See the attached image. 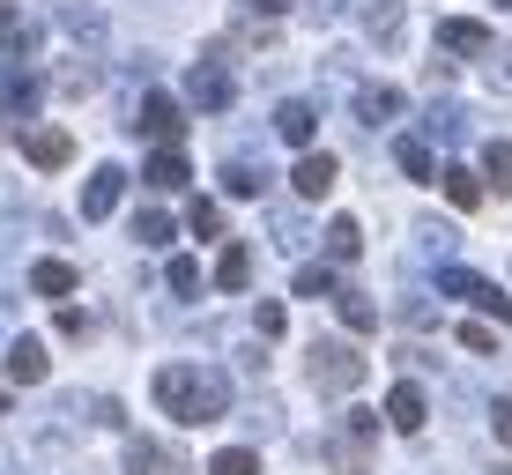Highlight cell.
I'll return each instance as SVG.
<instances>
[{
  "label": "cell",
  "instance_id": "obj_1",
  "mask_svg": "<svg viewBox=\"0 0 512 475\" xmlns=\"http://www.w3.org/2000/svg\"><path fill=\"white\" fill-rule=\"evenodd\" d=\"M156 409H164L171 424H186V431L216 424V416L231 409V372H216V364H164V372H156Z\"/></svg>",
  "mask_w": 512,
  "mask_h": 475
},
{
  "label": "cell",
  "instance_id": "obj_2",
  "mask_svg": "<svg viewBox=\"0 0 512 475\" xmlns=\"http://www.w3.org/2000/svg\"><path fill=\"white\" fill-rule=\"evenodd\" d=\"M364 372H372V364L357 357V342H334V334H327V342H312V349H305V379L320 386L327 401H357Z\"/></svg>",
  "mask_w": 512,
  "mask_h": 475
},
{
  "label": "cell",
  "instance_id": "obj_3",
  "mask_svg": "<svg viewBox=\"0 0 512 475\" xmlns=\"http://www.w3.org/2000/svg\"><path fill=\"white\" fill-rule=\"evenodd\" d=\"M372 438H379V416L349 401V416H342L334 438H327V468H334V475H372Z\"/></svg>",
  "mask_w": 512,
  "mask_h": 475
},
{
  "label": "cell",
  "instance_id": "obj_4",
  "mask_svg": "<svg viewBox=\"0 0 512 475\" xmlns=\"http://www.w3.org/2000/svg\"><path fill=\"white\" fill-rule=\"evenodd\" d=\"M438 290H446V297H461V305H475V312H490V320H498V327H512V297H505L498 283H490V275L446 268V275H438Z\"/></svg>",
  "mask_w": 512,
  "mask_h": 475
},
{
  "label": "cell",
  "instance_id": "obj_5",
  "mask_svg": "<svg viewBox=\"0 0 512 475\" xmlns=\"http://www.w3.org/2000/svg\"><path fill=\"white\" fill-rule=\"evenodd\" d=\"M186 104H193V112H231V104H238V75H231L223 60H193Z\"/></svg>",
  "mask_w": 512,
  "mask_h": 475
},
{
  "label": "cell",
  "instance_id": "obj_6",
  "mask_svg": "<svg viewBox=\"0 0 512 475\" xmlns=\"http://www.w3.org/2000/svg\"><path fill=\"white\" fill-rule=\"evenodd\" d=\"M141 134H149L156 149H179V134H186V104L171 97V90H149L141 97V119H134Z\"/></svg>",
  "mask_w": 512,
  "mask_h": 475
},
{
  "label": "cell",
  "instance_id": "obj_7",
  "mask_svg": "<svg viewBox=\"0 0 512 475\" xmlns=\"http://www.w3.org/2000/svg\"><path fill=\"white\" fill-rule=\"evenodd\" d=\"M23 156L38 171H67V164H75V134H67V127H30L23 134Z\"/></svg>",
  "mask_w": 512,
  "mask_h": 475
},
{
  "label": "cell",
  "instance_id": "obj_8",
  "mask_svg": "<svg viewBox=\"0 0 512 475\" xmlns=\"http://www.w3.org/2000/svg\"><path fill=\"white\" fill-rule=\"evenodd\" d=\"M357 15H364V30H372V45H386V52H394L401 30H409V23H401L409 0H357Z\"/></svg>",
  "mask_w": 512,
  "mask_h": 475
},
{
  "label": "cell",
  "instance_id": "obj_9",
  "mask_svg": "<svg viewBox=\"0 0 512 475\" xmlns=\"http://www.w3.org/2000/svg\"><path fill=\"white\" fill-rule=\"evenodd\" d=\"M52 372V349L38 342V334H15V342H8V379L15 386H38Z\"/></svg>",
  "mask_w": 512,
  "mask_h": 475
},
{
  "label": "cell",
  "instance_id": "obj_10",
  "mask_svg": "<svg viewBox=\"0 0 512 475\" xmlns=\"http://www.w3.org/2000/svg\"><path fill=\"white\" fill-rule=\"evenodd\" d=\"M275 15H282L275 0H245V8L231 15V38H238V45H253V52H260V45H275Z\"/></svg>",
  "mask_w": 512,
  "mask_h": 475
},
{
  "label": "cell",
  "instance_id": "obj_11",
  "mask_svg": "<svg viewBox=\"0 0 512 475\" xmlns=\"http://www.w3.org/2000/svg\"><path fill=\"white\" fill-rule=\"evenodd\" d=\"M127 475H186V461L164 438H127Z\"/></svg>",
  "mask_w": 512,
  "mask_h": 475
},
{
  "label": "cell",
  "instance_id": "obj_12",
  "mask_svg": "<svg viewBox=\"0 0 512 475\" xmlns=\"http://www.w3.org/2000/svg\"><path fill=\"white\" fill-rule=\"evenodd\" d=\"M223 193H231V201H260V193H268V164L223 149Z\"/></svg>",
  "mask_w": 512,
  "mask_h": 475
},
{
  "label": "cell",
  "instance_id": "obj_13",
  "mask_svg": "<svg viewBox=\"0 0 512 475\" xmlns=\"http://www.w3.org/2000/svg\"><path fill=\"white\" fill-rule=\"evenodd\" d=\"M290 186H297V201H327V193H334V156L305 149V156H297V171H290Z\"/></svg>",
  "mask_w": 512,
  "mask_h": 475
},
{
  "label": "cell",
  "instance_id": "obj_14",
  "mask_svg": "<svg viewBox=\"0 0 512 475\" xmlns=\"http://www.w3.org/2000/svg\"><path fill=\"white\" fill-rule=\"evenodd\" d=\"M119 193H127V171H119V164H104L97 179L82 186V216H90V223H104V216L119 208Z\"/></svg>",
  "mask_w": 512,
  "mask_h": 475
},
{
  "label": "cell",
  "instance_id": "obj_15",
  "mask_svg": "<svg viewBox=\"0 0 512 475\" xmlns=\"http://www.w3.org/2000/svg\"><path fill=\"white\" fill-rule=\"evenodd\" d=\"M312 127H320V112H312L305 97H282V104H275V134H282L290 149H312Z\"/></svg>",
  "mask_w": 512,
  "mask_h": 475
},
{
  "label": "cell",
  "instance_id": "obj_16",
  "mask_svg": "<svg viewBox=\"0 0 512 475\" xmlns=\"http://www.w3.org/2000/svg\"><path fill=\"white\" fill-rule=\"evenodd\" d=\"M423 416H431L423 386H416V379H401L394 394H386V424H394V431H423Z\"/></svg>",
  "mask_w": 512,
  "mask_h": 475
},
{
  "label": "cell",
  "instance_id": "obj_17",
  "mask_svg": "<svg viewBox=\"0 0 512 475\" xmlns=\"http://www.w3.org/2000/svg\"><path fill=\"white\" fill-rule=\"evenodd\" d=\"M186 179H193L186 149H156V156H149V171H141V186H156V193H179Z\"/></svg>",
  "mask_w": 512,
  "mask_h": 475
},
{
  "label": "cell",
  "instance_id": "obj_18",
  "mask_svg": "<svg viewBox=\"0 0 512 475\" xmlns=\"http://www.w3.org/2000/svg\"><path fill=\"white\" fill-rule=\"evenodd\" d=\"M357 119H364V127H394V119H401V90L364 82V90H357Z\"/></svg>",
  "mask_w": 512,
  "mask_h": 475
},
{
  "label": "cell",
  "instance_id": "obj_19",
  "mask_svg": "<svg viewBox=\"0 0 512 475\" xmlns=\"http://www.w3.org/2000/svg\"><path fill=\"white\" fill-rule=\"evenodd\" d=\"M438 45L446 52H490V30L475 23V15H446V23H438Z\"/></svg>",
  "mask_w": 512,
  "mask_h": 475
},
{
  "label": "cell",
  "instance_id": "obj_20",
  "mask_svg": "<svg viewBox=\"0 0 512 475\" xmlns=\"http://www.w3.org/2000/svg\"><path fill=\"white\" fill-rule=\"evenodd\" d=\"M52 15H60V30H75L82 45H104V15L82 8V0H52Z\"/></svg>",
  "mask_w": 512,
  "mask_h": 475
},
{
  "label": "cell",
  "instance_id": "obj_21",
  "mask_svg": "<svg viewBox=\"0 0 512 475\" xmlns=\"http://www.w3.org/2000/svg\"><path fill=\"white\" fill-rule=\"evenodd\" d=\"M75 283H82V275L67 268V260H38V268H30V290H38L45 305H52V297H75Z\"/></svg>",
  "mask_w": 512,
  "mask_h": 475
},
{
  "label": "cell",
  "instance_id": "obj_22",
  "mask_svg": "<svg viewBox=\"0 0 512 475\" xmlns=\"http://www.w3.org/2000/svg\"><path fill=\"white\" fill-rule=\"evenodd\" d=\"M334 312H342L349 334H372V327H379V305H372L364 290H334Z\"/></svg>",
  "mask_w": 512,
  "mask_h": 475
},
{
  "label": "cell",
  "instance_id": "obj_23",
  "mask_svg": "<svg viewBox=\"0 0 512 475\" xmlns=\"http://www.w3.org/2000/svg\"><path fill=\"white\" fill-rule=\"evenodd\" d=\"M394 164H401V179H431V142H423V134H401V142H394Z\"/></svg>",
  "mask_w": 512,
  "mask_h": 475
},
{
  "label": "cell",
  "instance_id": "obj_24",
  "mask_svg": "<svg viewBox=\"0 0 512 475\" xmlns=\"http://www.w3.org/2000/svg\"><path fill=\"white\" fill-rule=\"evenodd\" d=\"M446 201H453V208H483V171L453 164V171H446Z\"/></svg>",
  "mask_w": 512,
  "mask_h": 475
},
{
  "label": "cell",
  "instance_id": "obj_25",
  "mask_svg": "<svg viewBox=\"0 0 512 475\" xmlns=\"http://www.w3.org/2000/svg\"><path fill=\"white\" fill-rule=\"evenodd\" d=\"M216 283H223V290H245V283H253V253H245V245H223Z\"/></svg>",
  "mask_w": 512,
  "mask_h": 475
},
{
  "label": "cell",
  "instance_id": "obj_26",
  "mask_svg": "<svg viewBox=\"0 0 512 475\" xmlns=\"http://www.w3.org/2000/svg\"><path fill=\"white\" fill-rule=\"evenodd\" d=\"M357 253H364V231L349 216H334L327 223V260H357Z\"/></svg>",
  "mask_w": 512,
  "mask_h": 475
},
{
  "label": "cell",
  "instance_id": "obj_27",
  "mask_svg": "<svg viewBox=\"0 0 512 475\" xmlns=\"http://www.w3.org/2000/svg\"><path fill=\"white\" fill-rule=\"evenodd\" d=\"M483 186L512 193V142H490V149H483Z\"/></svg>",
  "mask_w": 512,
  "mask_h": 475
},
{
  "label": "cell",
  "instance_id": "obj_28",
  "mask_svg": "<svg viewBox=\"0 0 512 475\" xmlns=\"http://www.w3.org/2000/svg\"><path fill=\"white\" fill-rule=\"evenodd\" d=\"M208 475H260V453L253 446H223L216 461H208Z\"/></svg>",
  "mask_w": 512,
  "mask_h": 475
},
{
  "label": "cell",
  "instance_id": "obj_29",
  "mask_svg": "<svg viewBox=\"0 0 512 475\" xmlns=\"http://www.w3.org/2000/svg\"><path fill=\"white\" fill-rule=\"evenodd\" d=\"M186 231L193 238H223V208L216 201H186Z\"/></svg>",
  "mask_w": 512,
  "mask_h": 475
},
{
  "label": "cell",
  "instance_id": "obj_30",
  "mask_svg": "<svg viewBox=\"0 0 512 475\" xmlns=\"http://www.w3.org/2000/svg\"><path fill=\"white\" fill-rule=\"evenodd\" d=\"M134 238H141V245H171V216H164V208H141V216H134Z\"/></svg>",
  "mask_w": 512,
  "mask_h": 475
},
{
  "label": "cell",
  "instance_id": "obj_31",
  "mask_svg": "<svg viewBox=\"0 0 512 475\" xmlns=\"http://www.w3.org/2000/svg\"><path fill=\"white\" fill-rule=\"evenodd\" d=\"M0 45H15V52H30V45H38V38H30V23L8 8V0H0Z\"/></svg>",
  "mask_w": 512,
  "mask_h": 475
},
{
  "label": "cell",
  "instance_id": "obj_32",
  "mask_svg": "<svg viewBox=\"0 0 512 475\" xmlns=\"http://www.w3.org/2000/svg\"><path fill=\"white\" fill-rule=\"evenodd\" d=\"M461 349H468V357H490V349H498V334H490L483 320H461Z\"/></svg>",
  "mask_w": 512,
  "mask_h": 475
},
{
  "label": "cell",
  "instance_id": "obj_33",
  "mask_svg": "<svg viewBox=\"0 0 512 475\" xmlns=\"http://www.w3.org/2000/svg\"><path fill=\"white\" fill-rule=\"evenodd\" d=\"M297 297H334V268H297Z\"/></svg>",
  "mask_w": 512,
  "mask_h": 475
},
{
  "label": "cell",
  "instance_id": "obj_34",
  "mask_svg": "<svg viewBox=\"0 0 512 475\" xmlns=\"http://www.w3.org/2000/svg\"><path fill=\"white\" fill-rule=\"evenodd\" d=\"M164 283H171V297H193V290H201V268H193V260H171Z\"/></svg>",
  "mask_w": 512,
  "mask_h": 475
},
{
  "label": "cell",
  "instance_id": "obj_35",
  "mask_svg": "<svg viewBox=\"0 0 512 475\" xmlns=\"http://www.w3.org/2000/svg\"><path fill=\"white\" fill-rule=\"evenodd\" d=\"M253 327H260V334H268V342H275V334H282V327H290V305H275V297H268V305H260V312H253Z\"/></svg>",
  "mask_w": 512,
  "mask_h": 475
},
{
  "label": "cell",
  "instance_id": "obj_36",
  "mask_svg": "<svg viewBox=\"0 0 512 475\" xmlns=\"http://www.w3.org/2000/svg\"><path fill=\"white\" fill-rule=\"evenodd\" d=\"M490 90H512V52H490Z\"/></svg>",
  "mask_w": 512,
  "mask_h": 475
},
{
  "label": "cell",
  "instance_id": "obj_37",
  "mask_svg": "<svg viewBox=\"0 0 512 475\" xmlns=\"http://www.w3.org/2000/svg\"><path fill=\"white\" fill-rule=\"evenodd\" d=\"M490 431H498V446H512V401H498V409H490Z\"/></svg>",
  "mask_w": 512,
  "mask_h": 475
},
{
  "label": "cell",
  "instance_id": "obj_38",
  "mask_svg": "<svg viewBox=\"0 0 512 475\" xmlns=\"http://www.w3.org/2000/svg\"><path fill=\"white\" fill-rule=\"evenodd\" d=\"M15 231H23V216H0V260H8V253H15V245H23V238H15Z\"/></svg>",
  "mask_w": 512,
  "mask_h": 475
},
{
  "label": "cell",
  "instance_id": "obj_39",
  "mask_svg": "<svg viewBox=\"0 0 512 475\" xmlns=\"http://www.w3.org/2000/svg\"><path fill=\"white\" fill-rule=\"evenodd\" d=\"M334 8H342V0H305V15H312V23H327Z\"/></svg>",
  "mask_w": 512,
  "mask_h": 475
},
{
  "label": "cell",
  "instance_id": "obj_40",
  "mask_svg": "<svg viewBox=\"0 0 512 475\" xmlns=\"http://www.w3.org/2000/svg\"><path fill=\"white\" fill-rule=\"evenodd\" d=\"M0 416H15V401H8V394H0Z\"/></svg>",
  "mask_w": 512,
  "mask_h": 475
},
{
  "label": "cell",
  "instance_id": "obj_41",
  "mask_svg": "<svg viewBox=\"0 0 512 475\" xmlns=\"http://www.w3.org/2000/svg\"><path fill=\"white\" fill-rule=\"evenodd\" d=\"M498 8H512V0H498Z\"/></svg>",
  "mask_w": 512,
  "mask_h": 475
}]
</instances>
